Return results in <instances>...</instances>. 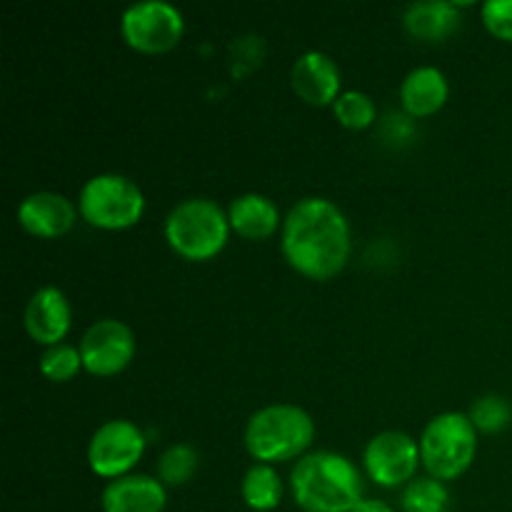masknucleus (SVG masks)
<instances>
[{
  "instance_id": "obj_1",
  "label": "nucleus",
  "mask_w": 512,
  "mask_h": 512,
  "mask_svg": "<svg viewBox=\"0 0 512 512\" xmlns=\"http://www.w3.org/2000/svg\"><path fill=\"white\" fill-rule=\"evenodd\" d=\"M280 250L293 270L310 280H330L348 265L353 233L343 210L328 198H303L280 228Z\"/></svg>"
},
{
  "instance_id": "obj_2",
  "label": "nucleus",
  "mask_w": 512,
  "mask_h": 512,
  "mask_svg": "<svg viewBox=\"0 0 512 512\" xmlns=\"http://www.w3.org/2000/svg\"><path fill=\"white\" fill-rule=\"evenodd\" d=\"M363 473L348 455L315 450L290 473V493L303 512H353L363 498Z\"/></svg>"
},
{
  "instance_id": "obj_3",
  "label": "nucleus",
  "mask_w": 512,
  "mask_h": 512,
  "mask_svg": "<svg viewBox=\"0 0 512 512\" xmlns=\"http://www.w3.org/2000/svg\"><path fill=\"white\" fill-rule=\"evenodd\" d=\"M315 440V420L308 410L290 403H273L255 410L245 423L243 443L255 463L275 465L308 455Z\"/></svg>"
},
{
  "instance_id": "obj_4",
  "label": "nucleus",
  "mask_w": 512,
  "mask_h": 512,
  "mask_svg": "<svg viewBox=\"0 0 512 512\" xmlns=\"http://www.w3.org/2000/svg\"><path fill=\"white\" fill-rule=\"evenodd\" d=\"M228 210L210 198H185L168 213L163 233L173 253L190 263L215 258L228 245Z\"/></svg>"
},
{
  "instance_id": "obj_5",
  "label": "nucleus",
  "mask_w": 512,
  "mask_h": 512,
  "mask_svg": "<svg viewBox=\"0 0 512 512\" xmlns=\"http://www.w3.org/2000/svg\"><path fill=\"white\" fill-rule=\"evenodd\" d=\"M420 460L430 478L450 480L468 473L478 453V430L468 413H440L420 435Z\"/></svg>"
},
{
  "instance_id": "obj_6",
  "label": "nucleus",
  "mask_w": 512,
  "mask_h": 512,
  "mask_svg": "<svg viewBox=\"0 0 512 512\" xmlns=\"http://www.w3.org/2000/svg\"><path fill=\"white\" fill-rule=\"evenodd\" d=\"M78 213L85 223L100 230L133 228L145 213V195L125 175L100 173L80 188Z\"/></svg>"
},
{
  "instance_id": "obj_7",
  "label": "nucleus",
  "mask_w": 512,
  "mask_h": 512,
  "mask_svg": "<svg viewBox=\"0 0 512 512\" xmlns=\"http://www.w3.org/2000/svg\"><path fill=\"white\" fill-rule=\"evenodd\" d=\"M123 40L138 53H168L185 33L183 13L168 0H140L120 15Z\"/></svg>"
},
{
  "instance_id": "obj_8",
  "label": "nucleus",
  "mask_w": 512,
  "mask_h": 512,
  "mask_svg": "<svg viewBox=\"0 0 512 512\" xmlns=\"http://www.w3.org/2000/svg\"><path fill=\"white\" fill-rule=\"evenodd\" d=\"M145 453V435L133 420H105L88 443V465L98 478L118 480L130 475Z\"/></svg>"
},
{
  "instance_id": "obj_9",
  "label": "nucleus",
  "mask_w": 512,
  "mask_h": 512,
  "mask_svg": "<svg viewBox=\"0 0 512 512\" xmlns=\"http://www.w3.org/2000/svg\"><path fill=\"white\" fill-rule=\"evenodd\" d=\"M420 463V443L403 430H383L363 450L365 475L380 488H405L418 478Z\"/></svg>"
},
{
  "instance_id": "obj_10",
  "label": "nucleus",
  "mask_w": 512,
  "mask_h": 512,
  "mask_svg": "<svg viewBox=\"0 0 512 512\" xmlns=\"http://www.w3.org/2000/svg\"><path fill=\"white\" fill-rule=\"evenodd\" d=\"M135 355V335L123 320L103 318L85 330L80 340L83 368L95 378H113L123 373Z\"/></svg>"
},
{
  "instance_id": "obj_11",
  "label": "nucleus",
  "mask_w": 512,
  "mask_h": 512,
  "mask_svg": "<svg viewBox=\"0 0 512 512\" xmlns=\"http://www.w3.org/2000/svg\"><path fill=\"white\" fill-rule=\"evenodd\" d=\"M78 220V205L53 190H38L20 200L18 223L35 238H63Z\"/></svg>"
},
{
  "instance_id": "obj_12",
  "label": "nucleus",
  "mask_w": 512,
  "mask_h": 512,
  "mask_svg": "<svg viewBox=\"0 0 512 512\" xmlns=\"http://www.w3.org/2000/svg\"><path fill=\"white\" fill-rule=\"evenodd\" d=\"M70 320H73V313H70L68 298L55 285H43L35 290L23 310L25 333L45 348L63 343L70 330Z\"/></svg>"
},
{
  "instance_id": "obj_13",
  "label": "nucleus",
  "mask_w": 512,
  "mask_h": 512,
  "mask_svg": "<svg viewBox=\"0 0 512 512\" xmlns=\"http://www.w3.org/2000/svg\"><path fill=\"white\" fill-rule=\"evenodd\" d=\"M290 85L308 105H333L343 93V75L338 63L323 50H305L290 68Z\"/></svg>"
},
{
  "instance_id": "obj_14",
  "label": "nucleus",
  "mask_w": 512,
  "mask_h": 512,
  "mask_svg": "<svg viewBox=\"0 0 512 512\" xmlns=\"http://www.w3.org/2000/svg\"><path fill=\"white\" fill-rule=\"evenodd\" d=\"M168 505V490L150 475H123L110 480L100 493L103 512H163Z\"/></svg>"
},
{
  "instance_id": "obj_15",
  "label": "nucleus",
  "mask_w": 512,
  "mask_h": 512,
  "mask_svg": "<svg viewBox=\"0 0 512 512\" xmlns=\"http://www.w3.org/2000/svg\"><path fill=\"white\" fill-rule=\"evenodd\" d=\"M448 78L435 65H418L400 83V105L413 118H428L448 103Z\"/></svg>"
},
{
  "instance_id": "obj_16",
  "label": "nucleus",
  "mask_w": 512,
  "mask_h": 512,
  "mask_svg": "<svg viewBox=\"0 0 512 512\" xmlns=\"http://www.w3.org/2000/svg\"><path fill=\"white\" fill-rule=\"evenodd\" d=\"M230 228L245 240H265L275 233L280 225V210L268 195L243 193L230 203L228 208Z\"/></svg>"
},
{
  "instance_id": "obj_17",
  "label": "nucleus",
  "mask_w": 512,
  "mask_h": 512,
  "mask_svg": "<svg viewBox=\"0 0 512 512\" xmlns=\"http://www.w3.org/2000/svg\"><path fill=\"white\" fill-rule=\"evenodd\" d=\"M460 23V5L450 0H418L403 10V25L413 38L438 43L455 33Z\"/></svg>"
},
{
  "instance_id": "obj_18",
  "label": "nucleus",
  "mask_w": 512,
  "mask_h": 512,
  "mask_svg": "<svg viewBox=\"0 0 512 512\" xmlns=\"http://www.w3.org/2000/svg\"><path fill=\"white\" fill-rule=\"evenodd\" d=\"M240 498L255 512H273L283 500V480L273 465L255 463L240 480Z\"/></svg>"
},
{
  "instance_id": "obj_19",
  "label": "nucleus",
  "mask_w": 512,
  "mask_h": 512,
  "mask_svg": "<svg viewBox=\"0 0 512 512\" xmlns=\"http://www.w3.org/2000/svg\"><path fill=\"white\" fill-rule=\"evenodd\" d=\"M400 508H403V512H448V485L443 480L430 478V475L410 480L403 488V495H400Z\"/></svg>"
},
{
  "instance_id": "obj_20",
  "label": "nucleus",
  "mask_w": 512,
  "mask_h": 512,
  "mask_svg": "<svg viewBox=\"0 0 512 512\" xmlns=\"http://www.w3.org/2000/svg\"><path fill=\"white\" fill-rule=\"evenodd\" d=\"M200 455L193 445L188 443H175L160 455L158 460V480L165 488H178L193 480V475L198 473Z\"/></svg>"
},
{
  "instance_id": "obj_21",
  "label": "nucleus",
  "mask_w": 512,
  "mask_h": 512,
  "mask_svg": "<svg viewBox=\"0 0 512 512\" xmlns=\"http://www.w3.org/2000/svg\"><path fill=\"white\" fill-rule=\"evenodd\" d=\"M333 113L343 128L365 130L378 120V105L363 90H343L333 103Z\"/></svg>"
},
{
  "instance_id": "obj_22",
  "label": "nucleus",
  "mask_w": 512,
  "mask_h": 512,
  "mask_svg": "<svg viewBox=\"0 0 512 512\" xmlns=\"http://www.w3.org/2000/svg\"><path fill=\"white\" fill-rule=\"evenodd\" d=\"M40 373L50 380V383H68L83 368V358H80V348L68 343L53 345V348H45L40 355L38 363Z\"/></svg>"
},
{
  "instance_id": "obj_23",
  "label": "nucleus",
  "mask_w": 512,
  "mask_h": 512,
  "mask_svg": "<svg viewBox=\"0 0 512 512\" xmlns=\"http://www.w3.org/2000/svg\"><path fill=\"white\" fill-rule=\"evenodd\" d=\"M468 418L473 420L478 433H500L503 428H508L512 410L508 400L500 398V395H483L473 403Z\"/></svg>"
},
{
  "instance_id": "obj_24",
  "label": "nucleus",
  "mask_w": 512,
  "mask_h": 512,
  "mask_svg": "<svg viewBox=\"0 0 512 512\" xmlns=\"http://www.w3.org/2000/svg\"><path fill=\"white\" fill-rule=\"evenodd\" d=\"M480 15L495 38L512 43V0H485L480 5Z\"/></svg>"
},
{
  "instance_id": "obj_25",
  "label": "nucleus",
  "mask_w": 512,
  "mask_h": 512,
  "mask_svg": "<svg viewBox=\"0 0 512 512\" xmlns=\"http://www.w3.org/2000/svg\"><path fill=\"white\" fill-rule=\"evenodd\" d=\"M353 512H395L393 508H390L385 500H375V498H365L360 500L358 508H355Z\"/></svg>"
}]
</instances>
